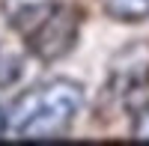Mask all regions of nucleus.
I'll list each match as a JSON object with an SVG mask.
<instances>
[{
  "instance_id": "1",
  "label": "nucleus",
  "mask_w": 149,
  "mask_h": 146,
  "mask_svg": "<svg viewBox=\"0 0 149 146\" xmlns=\"http://www.w3.org/2000/svg\"><path fill=\"white\" fill-rule=\"evenodd\" d=\"M84 107V87L69 78H51L24 90L6 113V131L21 140H51L72 128Z\"/></svg>"
},
{
  "instance_id": "2",
  "label": "nucleus",
  "mask_w": 149,
  "mask_h": 146,
  "mask_svg": "<svg viewBox=\"0 0 149 146\" xmlns=\"http://www.w3.org/2000/svg\"><path fill=\"white\" fill-rule=\"evenodd\" d=\"M15 27L21 30L27 48L51 63V60L66 57L74 42H78V30H81V18L78 12L66 3H48V0H36L18 9L15 15Z\"/></svg>"
},
{
  "instance_id": "3",
  "label": "nucleus",
  "mask_w": 149,
  "mask_h": 146,
  "mask_svg": "<svg viewBox=\"0 0 149 146\" xmlns=\"http://www.w3.org/2000/svg\"><path fill=\"white\" fill-rule=\"evenodd\" d=\"M149 81V45L131 42L110 60V90L131 92Z\"/></svg>"
},
{
  "instance_id": "4",
  "label": "nucleus",
  "mask_w": 149,
  "mask_h": 146,
  "mask_svg": "<svg viewBox=\"0 0 149 146\" xmlns=\"http://www.w3.org/2000/svg\"><path fill=\"white\" fill-rule=\"evenodd\" d=\"M102 6L116 21H143V18H149V0H102Z\"/></svg>"
},
{
  "instance_id": "5",
  "label": "nucleus",
  "mask_w": 149,
  "mask_h": 146,
  "mask_svg": "<svg viewBox=\"0 0 149 146\" xmlns=\"http://www.w3.org/2000/svg\"><path fill=\"white\" fill-rule=\"evenodd\" d=\"M21 57L6 51V48H0V87H9V83H15L21 78Z\"/></svg>"
},
{
  "instance_id": "6",
  "label": "nucleus",
  "mask_w": 149,
  "mask_h": 146,
  "mask_svg": "<svg viewBox=\"0 0 149 146\" xmlns=\"http://www.w3.org/2000/svg\"><path fill=\"white\" fill-rule=\"evenodd\" d=\"M134 137L137 140H149V104L134 116Z\"/></svg>"
},
{
  "instance_id": "7",
  "label": "nucleus",
  "mask_w": 149,
  "mask_h": 146,
  "mask_svg": "<svg viewBox=\"0 0 149 146\" xmlns=\"http://www.w3.org/2000/svg\"><path fill=\"white\" fill-rule=\"evenodd\" d=\"M3 131H6V113L0 111V134H3Z\"/></svg>"
}]
</instances>
